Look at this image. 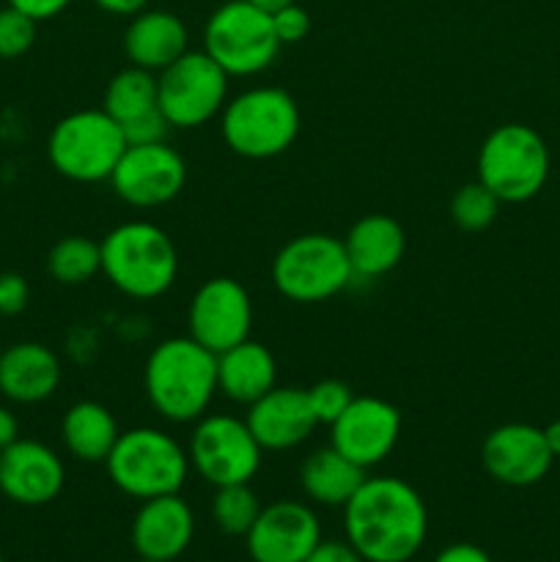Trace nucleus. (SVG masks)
<instances>
[{
  "mask_svg": "<svg viewBox=\"0 0 560 562\" xmlns=\"http://www.w3.org/2000/svg\"><path fill=\"white\" fill-rule=\"evenodd\" d=\"M346 541L366 562H410L428 536V510L401 477H366L344 505Z\"/></svg>",
  "mask_w": 560,
  "mask_h": 562,
  "instance_id": "obj_1",
  "label": "nucleus"
},
{
  "mask_svg": "<svg viewBox=\"0 0 560 562\" xmlns=\"http://www.w3.org/2000/svg\"><path fill=\"white\" fill-rule=\"evenodd\" d=\"M143 387L163 420L176 426L201 420L217 393V355L190 335L163 340L148 355Z\"/></svg>",
  "mask_w": 560,
  "mask_h": 562,
  "instance_id": "obj_2",
  "label": "nucleus"
},
{
  "mask_svg": "<svg viewBox=\"0 0 560 562\" xmlns=\"http://www.w3.org/2000/svg\"><path fill=\"white\" fill-rule=\"evenodd\" d=\"M102 272L115 291L148 302L170 291L179 274V250L168 231L148 220L121 223L99 241Z\"/></svg>",
  "mask_w": 560,
  "mask_h": 562,
  "instance_id": "obj_3",
  "label": "nucleus"
},
{
  "mask_svg": "<svg viewBox=\"0 0 560 562\" xmlns=\"http://www.w3.org/2000/svg\"><path fill=\"white\" fill-rule=\"evenodd\" d=\"M302 115L294 97L283 88L258 86L228 99L220 113L225 146L245 159H275L294 146Z\"/></svg>",
  "mask_w": 560,
  "mask_h": 562,
  "instance_id": "obj_4",
  "label": "nucleus"
},
{
  "mask_svg": "<svg viewBox=\"0 0 560 562\" xmlns=\"http://www.w3.org/2000/svg\"><path fill=\"white\" fill-rule=\"evenodd\" d=\"M104 467L121 494L143 503L179 494L190 475V456L168 431L141 426L119 434Z\"/></svg>",
  "mask_w": 560,
  "mask_h": 562,
  "instance_id": "obj_5",
  "label": "nucleus"
},
{
  "mask_svg": "<svg viewBox=\"0 0 560 562\" xmlns=\"http://www.w3.org/2000/svg\"><path fill=\"white\" fill-rule=\"evenodd\" d=\"M280 47L272 14L250 0L217 5L203 25V53L228 77L261 75L278 60Z\"/></svg>",
  "mask_w": 560,
  "mask_h": 562,
  "instance_id": "obj_6",
  "label": "nucleus"
},
{
  "mask_svg": "<svg viewBox=\"0 0 560 562\" xmlns=\"http://www.w3.org/2000/svg\"><path fill=\"white\" fill-rule=\"evenodd\" d=\"M124 151V132L102 108L64 115L47 137V159L53 170L77 184L110 181Z\"/></svg>",
  "mask_w": 560,
  "mask_h": 562,
  "instance_id": "obj_7",
  "label": "nucleus"
},
{
  "mask_svg": "<svg viewBox=\"0 0 560 562\" xmlns=\"http://www.w3.org/2000/svg\"><path fill=\"white\" fill-rule=\"evenodd\" d=\"M549 179V148L527 124H503L478 148V181L500 203H525L544 190Z\"/></svg>",
  "mask_w": 560,
  "mask_h": 562,
  "instance_id": "obj_8",
  "label": "nucleus"
},
{
  "mask_svg": "<svg viewBox=\"0 0 560 562\" xmlns=\"http://www.w3.org/2000/svg\"><path fill=\"white\" fill-rule=\"evenodd\" d=\"M355 280L344 239L333 234H302L285 241L272 261V285L280 296L316 305L338 296Z\"/></svg>",
  "mask_w": 560,
  "mask_h": 562,
  "instance_id": "obj_9",
  "label": "nucleus"
},
{
  "mask_svg": "<svg viewBox=\"0 0 560 562\" xmlns=\"http://www.w3.org/2000/svg\"><path fill=\"white\" fill-rule=\"evenodd\" d=\"M228 80L203 49H187L157 75V104L173 130H195L223 113Z\"/></svg>",
  "mask_w": 560,
  "mask_h": 562,
  "instance_id": "obj_10",
  "label": "nucleus"
},
{
  "mask_svg": "<svg viewBox=\"0 0 560 562\" xmlns=\"http://www.w3.org/2000/svg\"><path fill=\"white\" fill-rule=\"evenodd\" d=\"M190 467L209 486L250 483L261 470V445L245 420L234 415H203L195 420L187 445Z\"/></svg>",
  "mask_w": 560,
  "mask_h": 562,
  "instance_id": "obj_11",
  "label": "nucleus"
},
{
  "mask_svg": "<svg viewBox=\"0 0 560 562\" xmlns=\"http://www.w3.org/2000/svg\"><path fill=\"white\" fill-rule=\"evenodd\" d=\"M187 184V162L168 140L126 146L110 176L115 195L132 209H157L176 201Z\"/></svg>",
  "mask_w": 560,
  "mask_h": 562,
  "instance_id": "obj_12",
  "label": "nucleus"
},
{
  "mask_svg": "<svg viewBox=\"0 0 560 562\" xmlns=\"http://www.w3.org/2000/svg\"><path fill=\"white\" fill-rule=\"evenodd\" d=\"M253 302L250 294L234 278H212L192 294L187 311V335L209 349L223 355L231 346L250 338Z\"/></svg>",
  "mask_w": 560,
  "mask_h": 562,
  "instance_id": "obj_13",
  "label": "nucleus"
},
{
  "mask_svg": "<svg viewBox=\"0 0 560 562\" xmlns=\"http://www.w3.org/2000/svg\"><path fill=\"white\" fill-rule=\"evenodd\" d=\"M401 437V412L377 395L351 398L344 415L329 426V445L362 470L390 459Z\"/></svg>",
  "mask_w": 560,
  "mask_h": 562,
  "instance_id": "obj_14",
  "label": "nucleus"
},
{
  "mask_svg": "<svg viewBox=\"0 0 560 562\" xmlns=\"http://www.w3.org/2000/svg\"><path fill=\"white\" fill-rule=\"evenodd\" d=\"M322 541L316 510L296 499L264 505L256 525L245 536L253 562H305Z\"/></svg>",
  "mask_w": 560,
  "mask_h": 562,
  "instance_id": "obj_15",
  "label": "nucleus"
},
{
  "mask_svg": "<svg viewBox=\"0 0 560 562\" xmlns=\"http://www.w3.org/2000/svg\"><path fill=\"white\" fill-rule=\"evenodd\" d=\"M552 450L544 428L530 423H505L492 428L481 445V464L492 481L511 488L536 486L552 470Z\"/></svg>",
  "mask_w": 560,
  "mask_h": 562,
  "instance_id": "obj_16",
  "label": "nucleus"
},
{
  "mask_svg": "<svg viewBox=\"0 0 560 562\" xmlns=\"http://www.w3.org/2000/svg\"><path fill=\"white\" fill-rule=\"evenodd\" d=\"M66 467L49 445L38 439H16L0 450V494L14 505L42 508L60 497Z\"/></svg>",
  "mask_w": 560,
  "mask_h": 562,
  "instance_id": "obj_17",
  "label": "nucleus"
},
{
  "mask_svg": "<svg viewBox=\"0 0 560 562\" xmlns=\"http://www.w3.org/2000/svg\"><path fill=\"white\" fill-rule=\"evenodd\" d=\"M130 538L141 560L176 562L195 538V514L181 494L143 499L132 519Z\"/></svg>",
  "mask_w": 560,
  "mask_h": 562,
  "instance_id": "obj_18",
  "label": "nucleus"
},
{
  "mask_svg": "<svg viewBox=\"0 0 560 562\" xmlns=\"http://www.w3.org/2000/svg\"><path fill=\"white\" fill-rule=\"evenodd\" d=\"M247 428L261 450H294L318 426L307 401V390L272 387L267 395L247 406Z\"/></svg>",
  "mask_w": 560,
  "mask_h": 562,
  "instance_id": "obj_19",
  "label": "nucleus"
},
{
  "mask_svg": "<svg viewBox=\"0 0 560 562\" xmlns=\"http://www.w3.org/2000/svg\"><path fill=\"white\" fill-rule=\"evenodd\" d=\"M64 379L58 355L38 340H20L0 351V395L11 404H44Z\"/></svg>",
  "mask_w": 560,
  "mask_h": 562,
  "instance_id": "obj_20",
  "label": "nucleus"
},
{
  "mask_svg": "<svg viewBox=\"0 0 560 562\" xmlns=\"http://www.w3.org/2000/svg\"><path fill=\"white\" fill-rule=\"evenodd\" d=\"M190 49V33L181 16L163 9H143L126 25L124 53L132 66L159 75Z\"/></svg>",
  "mask_w": 560,
  "mask_h": 562,
  "instance_id": "obj_21",
  "label": "nucleus"
},
{
  "mask_svg": "<svg viewBox=\"0 0 560 562\" xmlns=\"http://www.w3.org/2000/svg\"><path fill=\"white\" fill-rule=\"evenodd\" d=\"M344 247L355 278L377 280L399 267L406 250V236L388 214H366L351 225Z\"/></svg>",
  "mask_w": 560,
  "mask_h": 562,
  "instance_id": "obj_22",
  "label": "nucleus"
},
{
  "mask_svg": "<svg viewBox=\"0 0 560 562\" xmlns=\"http://www.w3.org/2000/svg\"><path fill=\"white\" fill-rule=\"evenodd\" d=\"M272 387H278V362L264 344L247 338L217 355V390L228 401L250 406Z\"/></svg>",
  "mask_w": 560,
  "mask_h": 562,
  "instance_id": "obj_23",
  "label": "nucleus"
},
{
  "mask_svg": "<svg viewBox=\"0 0 560 562\" xmlns=\"http://www.w3.org/2000/svg\"><path fill=\"white\" fill-rule=\"evenodd\" d=\"M119 434L113 412L99 401H77L60 420L66 453L82 464H104Z\"/></svg>",
  "mask_w": 560,
  "mask_h": 562,
  "instance_id": "obj_24",
  "label": "nucleus"
},
{
  "mask_svg": "<svg viewBox=\"0 0 560 562\" xmlns=\"http://www.w3.org/2000/svg\"><path fill=\"white\" fill-rule=\"evenodd\" d=\"M366 477L368 472L340 456L333 445L313 450L300 464V486L305 497L327 508H344Z\"/></svg>",
  "mask_w": 560,
  "mask_h": 562,
  "instance_id": "obj_25",
  "label": "nucleus"
},
{
  "mask_svg": "<svg viewBox=\"0 0 560 562\" xmlns=\"http://www.w3.org/2000/svg\"><path fill=\"white\" fill-rule=\"evenodd\" d=\"M154 108H159L157 75L148 69H141V66L130 64L108 82V88H104L102 110L110 119L119 121V126L137 119V115L148 113V110Z\"/></svg>",
  "mask_w": 560,
  "mask_h": 562,
  "instance_id": "obj_26",
  "label": "nucleus"
},
{
  "mask_svg": "<svg viewBox=\"0 0 560 562\" xmlns=\"http://www.w3.org/2000/svg\"><path fill=\"white\" fill-rule=\"evenodd\" d=\"M47 272L60 285H82L102 272L99 241L88 236H64L47 256Z\"/></svg>",
  "mask_w": 560,
  "mask_h": 562,
  "instance_id": "obj_27",
  "label": "nucleus"
},
{
  "mask_svg": "<svg viewBox=\"0 0 560 562\" xmlns=\"http://www.w3.org/2000/svg\"><path fill=\"white\" fill-rule=\"evenodd\" d=\"M261 499L253 492L250 483L220 486L212 497V519L225 536L245 538L261 514Z\"/></svg>",
  "mask_w": 560,
  "mask_h": 562,
  "instance_id": "obj_28",
  "label": "nucleus"
},
{
  "mask_svg": "<svg viewBox=\"0 0 560 562\" xmlns=\"http://www.w3.org/2000/svg\"><path fill=\"white\" fill-rule=\"evenodd\" d=\"M500 214V201L494 198V192L489 187H483L481 181H470V184L461 187L459 192L450 201V217L459 225L461 231H486L489 225L497 220Z\"/></svg>",
  "mask_w": 560,
  "mask_h": 562,
  "instance_id": "obj_29",
  "label": "nucleus"
},
{
  "mask_svg": "<svg viewBox=\"0 0 560 562\" xmlns=\"http://www.w3.org/2000/svg\"><path fill=\"white\" fill-rule=\"evenodd\" d=\"M36 25L38 22L33 16L22 14L14 5L0 9V58H22L36 42Z\"/></svg>",
  "mask_w": 560,
  "mask_h": 562,
  "instance_id": "obj_30",
  "label": "nucleus"
},
{
  "mask_svg": "<svg viewBox=\"0 0 560 562\" xmlns=\"http://www.w3.org/2000/svg\"><path fill=\"white\" fill-rule=\"evenodd\" d=\"M351 398L355 395H351L349 384L340 382V379H324V382H316L307 390V401H311L318 426H333L344 415L346 406L351 404Z\"/></svg>",
  "mask_w": 560,
  "mask_h": 562,
  "instance_id": "obj_31",
  "label": "nucleus"
},
{
  "mask_svg": "<svg viewBox=\"0 0 560 562\" xmlns=\"http://www.w3.org/2000/svg\"><path fill=\"white\" fill-rule=\"evenodd\" d=\"M173 126L168 124V119L163 115V110L154 108L148 113L137 115V119L121 124V132L126 137V146H148V143H165L168 140V132Z\"/></svg>",
  "mask_w": 560,
  "mask_h": 562,
  "instance_id": "obj_32",
  "label": "nucleus"
},
{
  "mask_svg": "<svg viewBox=\"0 0 560 562\" xmlns=\"http://www.w3.org/2000/svg\"><path fill=\"white\" fill-rule=\"evenodd\" d=\"M272 25L280 44H296L311 33V16L300 3H289L283 9L272 11Z\"/></svg>",
  "mask_w": 560,
  "mask_h": 562,
  "instance_id": "obj_33",
  "label": "nucleus"
},
{
  "mask_svg": "<svg viewBox=\"0 0 560 562\" xmlns=\"http://www.w3.org/2000/svg\"><path fill=\"white\" fill-rule=\"evenodd\" d=\"M31 302V285L20 272H0V316H20Z\"/></svg>",
  "mask_w": 560,
  "mask_h": 562,
  "instance_id": "obj_34",
  "label": "nucleus"
},
{
  "mask_svg": "<svg viewBox=\"0 0 560 562\" xmlns=\"http://www.w3.org/2000/svg\"><path fill=\"white\" fill-rule=\"evenodd\" d=\"M305 562H366L351 549L349 541H318V547L307 554Z\"/></svg>",
  "mask_w": 560,
  "mask_h": 562,
  "instance_id": "obj_35",
  "label": "nucleus"
},
{
  "mask_svg": "<svg viewBox=\"0 0 560 562\" xmlns=\"http://www.w3.org/2000/svg\"><path fill=\"white\" fill-rule=\"evenodd\" d=\"M9 5H14V9H20L22 14L33 16L36 22H44V20H53V16L64 14L66 9H69L71 0H5Z\"/></svg>",
  "mask_w": 560,
  "mask_h": 562,
  "instance_id": "obj_36",
  "label": "nucleus"
},
{
  "mask_svg": "<svg viewBox=\"0 0 560 562\" xmlns=\"http://www.w3.org/2000/svg\"><path fill=\"white\" fill-rule=\"evenodd\" d=\"M434 562H492V558L475 543H450L434 558Z\"/></svg>",
  "mask_w": 560,
  "mask_h": 562,
  "instance_id": "obj_37",
  "label": "nucleus"
},
{
  "mask_svg": "<svg viewBox=\"0 0 560 562\" xmlns=\"http://www.w3.org/2000/svg\"><path fill=\"white\" fill-rule=\"evenodd\" d=\"M93 3L113 16H135L148 9V0H93Z\"/></svg>",
  "mask_w": 560,
  "mask_h": 562,
  "instance_id": "obj_38",
  "label": "nucleus"
},
{
  "mask_svg": "<svg viewBox=\"0 0 560 562\" xmlns=\"http://www.w3.org/2000/svg\"><path fill=\"white\" fill-rule=\"evenodd\" d=\"M16 439H20V420H16V415L9 406L0 404V450L14 445Z\"/></svg>",
  "mask_w": 560,
  "mask_h": 562,
  "instance_id": "obj_39",
  "label": "nucleus"
},
{
  "mask_svg": "<svg viewBox=\"0 0 560 562\" xmlns=\"http://www.w3.org/2000/svg\"><path fill=\"white\" fill-rule=\"evenodd\" d=\"M544 439H547L555 459H560V420H552L547 428H544Z\"/></svg>",
  "mask_w": 560,
  "mask_h": 562,
  "instance_id": "obj_40",
  "label": "nucleus"
},
{
  "mask_svg": "<svg viewBox=\"0 0 560 562\" xmlns=\"http://www.w3.org/2000/svg\"><path fill=\"white\" fill-rule=\"evenodd\" d=\"M250 3H253V5H258V9H264V11H269V14H272V11L283 9V5L296 3V0H250Z\"/></svg>",
  "mask_w": 560,
  "mask_h": 562,
  "instance_id": "obj_41",
  "label": "nucleus"
},
{
  "mask_svg": "<svg viewBox=\"0 0 560 562\" xmlns=\"http://www.w3.org/2000/svg\"><path fill=\"white\" fill-rule=\"evenodd\" d=\"M137 562H159V560H137Z\"/></svg>",
  "mask_w": 560,
  "mask_h": 562,
  "instance_id": "obj_42",
  "label": "nucleus"
},
{
  "mask_svg": "<svg viewBox=\"0 0 560 562\" xmlns=\"http://www.w3.org/2000/svg\"><path fill=\"white\" fill-rule=\"evenodd\" d=\"M0 351H3V344H0Z\"/></svg>",
  "mask_w": 560,
  "mask_h": 562,
  "instance_id": "obj_43",
  "label": "nucleus"
},
{
  "mask_svg": "<svg viewBox=\"0 0 560 562\" xmlns=\"http://www.w3.org/2000/svg\"><path fill=\"white\" fill-rule=\"evenodd\" d=\"M0 562H3V558H0Z\"/></svg>",
  "mask_w": 560,
  "mask_h": 562,
  "instance_id": "obj_44",
  "label": "nucleus"
}]
</instances>
